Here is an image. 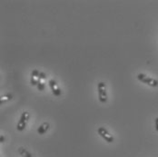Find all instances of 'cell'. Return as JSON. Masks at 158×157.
I'll return each instance as SVG.
<instances>
[{
    "label": "cell",
    "mask_w": 158,
    "mask_h": 157,
    "mask_svg": "<svg viewBox=\"0 0 158 157\" xmlns=\"http://www.w3.org/2000/svg\"><path fill=\"white\" fill-rule=\"evenodd\" d=\"M97 90H98V99L100 103L105 104L107 102V92H106V83L100 82L97 85Z\"/></svg>",
    "instance_id": "obj_1"
},
{
    "label": "cell",
    "mask_w": 158,
    "mask_h": 157,
    "mask_svg": "<svg viewBox=\"0 0 158 157\" xmlns=\"http://www.w3.org/2000/svg\"><path fill=\"white\" fill-rule=\"evenodd\" d=\"M29 116H30V114H29L28 112L25 111V112L22 113V114L20 116V119H19V121L17 123V126H16L17 131L22 132V131L25 130V128L27 127V122L29 120Z\"/></svg>",
    "instance_id": "obj_2"
},
{
    "label": "cell",
    "mask_w": 158,
    "mask_h": 157,
    "mask_svg": "<svg viewBox=\"0 0 158 157\" xmlns=\"http://www.w3.org/2000/svg\"><path fill=\"white\" fill-rule=\"evenodd\" d=\"M137 79L139 81H141L143 84H146V85H150L152 87H156V86H158V81L156 79L152 78L150 76H147L144 74H138L137 75Z\"/></svg>",
    "instance_id": "obj_3"
},
{
    "label": "cell",
    "mask_w": 158,
    "mask_h": 157,
    "mask_svg": "<svg viewBox=\"0 0 158 157\" xmlns=\"http://www.w3.org/2000/svg\"><path fill=\"white\" fill-rule=\"evenodd\" d=\"M97 133L103 139H105V141H106L107 143H113L114 142V137L112 136V134H110V133L105 127H99L97 129Z\"/></svg>",
    "instance_id": "obj_4"
},
{
    "label": "cell",
    "mask_w": 158,
    "mask_h": 157,
    "mask_svg": "<svg viewBox=\"0 0 158 157\" xmlns=\"http://www.w3.org/2000/svg\"><path fill=\"white\" fill-rule=\"evenodd\" d=\"M48 84H49V86H50V88L52 90V93L54 94V95H56V96H60L61 95V94H62L61 89L57 85V83H56V80L51 79V80H49Z\"/></svg>",
    "instance_id": "obj_5"
},
{
    "label": "cell",
    "mask_w": 158,
    "mask_h": 157,
    "mask_svg": "<svg viewBox=\"0 0 158 157\" xmlns=\"http://www.w3.org/2000/svg\"><path fill=\"white\" fill-rule=\"evenodd\" d=\"M40 72L36 69H35L33 72L31 73V80H30V83H31L32 85H37L38 83L41 81L40 80Z\"/></svg>",
    "instance_id": "obj_6"
},
{
    "label": "cell",
    "mask_w": 158,
    "mask_h": 157,
    "mask_svg": "<svg viewBox=\"0 0 158 157\" xmlns=\"http://www.w3.org/2000/svg\"><path fill=\"white\" fill-rule=\"evenodd\" d=\"M48 129H49V124L48 123H44V124H42L41 126L38 127L37 133L39 134H46L48 132Z\"/></svg>",
    "instance_id": "obj_7"
},
{
    "label": "cell",
    "mask_w": 158,
    "mask_h": 157,
    "mask_svg": "<svg viewBox=\"0 0 158 157\" xmlns=\"http://www.w3.org/2000/svg\"><path fill=\"white\" fill-rule=\"evenodd\" d=\"M18 153H19V155H20L21 156L23 157H33L31 153H29L27 149H25V148H23V147H20V148L18 149Z\"/></svg>",
    "instance_id": "obj_8"
},
{
    "label": "cell",
    "mask_w": 158,
    "mask_h": 157,
    "mask_svg": "<svg viewBox=\"0 0 158 157\" xmlns=\"http://www.w3.org/2000/svg\"><path fill=\"white\" fill-rule=\"evenodd\" d=\"M12 99H13V95L11 94H4V95H2L1 98H0V104L2 105V104H4V103H6V102H8V101L12 100Z\"/></svg>",
    "instance_id": "obj_9"
},
{
    "label": "cell",
    "mask_w": 158,
    "mask_h": 157,
    "mask_svg": "<svg viewBox=\"0 0 158 157\" xmlns=\"http://www.w3.org/2000/svg\"><path fill=\"white\" fill-rule=\"evenodd\" d=\"M36 87H37V89L39 90V91H44V89H45V84L43 83V82H39L38 83V85H36Z\"/></svg>",
    "instance_id": "obj_10"
},
{
    "label": "cell",
    "mask_w": 158,
    "mask_h": 157,
    "mask_svg": "<svg viewBox=\"0 0 158 157\" xmlns=\"http://www.w3.org/2000/svg\"><path fill=\"white\" fill-rule=\"evenodd\" d=\"M39 77H40V80H45V79H47V75L44 73V72H40V76H39Z\"/></svg>",
    "instance_id": "obj_11"
},
{
    "label": "cell",
    "mask_w": 158,
    "mask_h": 157,
    "mask_svg": "<svg viewBox=\"0 0 158 157\" xmlns=\"http://www.w3.org/2000/svg\"><path fill=\"white\" fill-rule=\"evenodd\" d=\"M156 130L158 132V117L156 118Z\"/></svg>",
    "instance_id": "obj_12"
},
{
    "label": "cell",
    "mask_w": 158,
    "mask_h": 157,
    "mask_svg": "<svg viewBox=\"0 0 158 157\" xmlns=\"http://www.w3.org/2000/svg\"><path fill=\"white\" fill-rule=\"evenodd\" d=\"M0 142H1V143H4V142H5V137H4L3 134L0 135Z\"/></svg>",
    "instance_id": "obj_13"
}]
</instances>
